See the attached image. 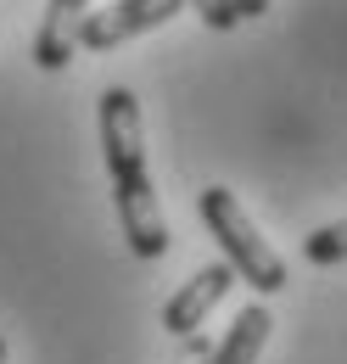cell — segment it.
Masks as SVG:
<instances>
[{
	"label": "cell",
	"instance_id": "obj_1",
	"mask_svg": "<svg viewBox=\"0 0 347 364\" xmlns=\"http://www.w3.org/2000/svg\"><path fill=\"white\" fill-rule=\"evenodd\" d=\"M101 157L112 174V208L129 235L134 258H163L169 252V219L157 208V185L146 168V135H140V101L134 90L112 85L101 95Z\"/></svg>",
	"mask_w": 347,
	"mask_h": 364
},
{
	"label": "cell",
	"instance_id": "obj_2",
	"mask_svg": "<svg viewBox=\"0 0 347 364\" xmlns=\"http://www.w3.org/2000/svg\"><path fill=\"white\" fill-rule=\"evenodd\" d=\"M196 213H202V225L213 230V241L224 247V264L235 269V280H247V286L263 291V297L286 286V264H280V252L258 235V225L247 219V208L235 202L230 185H208L202 202H196Z\"/></svg>",
	"mask_w": 347,
	"mask_h": 364
},
{
	"label": "cell",
	"instance_id": "obj_3",
	"mask_svg": "<svg viewBox=\"0 0 347 364\" xmlns=\"http://www.w3.org/2000/svg\"><path fill=\"white\" fill-rule=\"evenodd\" d=\"M174 11H185V0H112V6L90 11L79 23L73 46L79 50H112L124 40H134V34H146V28H163Z\"/></svg>",
	"mask_w": 347,
	"mask_h": 364
},
{
	"label": "cell",
	"instance_id": "obj_4",
	"mask_svg": "<svg viewBox=\"0 0 347 364\" xmlns=\"http://www.w3.org/2000/svg\"><path fill=\"white\" fill-rule=\"evenodd\" d=\"M230 286H235V269H230V264H208V269H196L169 297V309H163V331H169V336H196L202 319L230 297Z\"/></svg>",
	"mask_w": 347,
	"mask_h": 364
},
{
	"label": "cell",
	"instance_id": "obj_5",
	"mask_svg": "<svg viewBox=\"0 0 347 364\" xmlns=\"http://www.w3.org/2000/svg\"><path fill=\"white\" fill-rule=\"evenodd\" d=\"M90 17V0H50L40 17V34H34V62H40L45 73H62L68 62H73V34H79V23Z\"/></svg>",
	"mask_w": 347,
	"mask_h": 364
},
{
	"label": "cell",
	"instance_id": "obj_6",
	"mask_svg": "<svg viewBox=\"0 0 347 364\" xmlns=\"http://www.w3.org/2000/svg\"><path fill=\"white\" fill-rule=\"evenodd\" d=\"M269 309H241L235 314V325H230V336L218 342L213 353L202 364H258V353H263V342H269Z\"/></svg>",
	"mask_w": 347,
	"mask_h": 364
},
{
	"label": "cell",
	"instance_id": "obj_7",
	"mask_svg": "<svg viewBox=\"0 0 347 364\" xmlns=\"http://www.w3.org/2000/svg\"><path fill=\"white\" fill-rule=\"evenodd\" d=\"M303 258L308 264H319V269H331V264H347V219L336 225H319L314 235L303 241Z\"/></svg>",
	"mask_w": 347,
	"mask_h": 364
},
{
	"label": "cell",
	"instance_id": "obj_8",
	"mask_svg": "<svg viewBox=\"0 0 347 364\" xmlns=\"http://www.w3.org/2000/svg\"><path fill=\"white\" fill-rule=\"evenodd\" d=\"M185 6H196V17H202L208 28H218V34L241 23V17H235V0H185Z\"/></svg>",
	"mask_w": 347,
	"mask_h": 364
},
{
	"label": "cell",
	"instance_id": "obj_9",
	"mask_svg": "<svg viewBox=\"0 0 347 364\" xmlns=\"http://www.w3.org/2000/svg\"><path fill=\"white\" fill-rule=\"evenodd\" d=\"M208 353H213V348H208L202 336H179V359L174 364H196V359H208Z\"/></svg>",
	"mask_w": 347,
	"mask_h": 364
},
{
	"label": "cell",
	"instance_id": "obj_10",
	"mask_svg": "<svg viewBox=\"0 0 347 364\" xmlns=\"http://www.w3.org/2000/svg\"><path fill=\"white\" fill-rule=\"evenodd\" d=\"M269 11V0H235V17H263Z\"/></svg>",
	"mask_w": 347,
	"mask_h": 364
},
{
	"label": "cell",
	"instance_id": "obj_11",
	"mask_svg": "<svg viewBox=\"0 0 347 364\" xmlns=\"http://www.w3.org/2000/svg\"><path fill=\"white\" fill-rule=\"evenodd\" d=\"M0 364H6V336H0Z\"/></svg>",
	"mask_w": 347,
	"mask_h": 364
}]
</instances>
